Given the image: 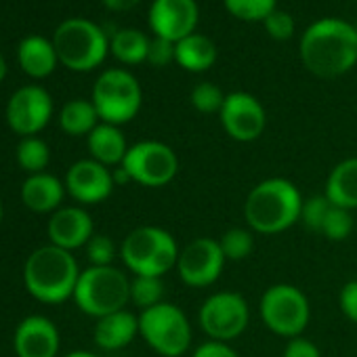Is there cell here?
Wrapping results in <instances>:
<instances>
[{
  "label": "cell",
  "instance_id": "16",
  "mask_svg": "<svg viewBox=\"0 0 357 357\" xmlns=\"http://www.w3.org/2000/svg\"><path fill=\"white\" fill-rule=\"evenodd\" d=\"M114 174L97 160H78L66 174V190L80 204H99L114 192Z\"/></svg>",
  "mask_w": 357,
  "mask_h": 357
},
{
  "label": "cell",
  "instance_id": "17",
  "mask_svg": "<svg viewBox=\"0 0 357 357\" xmlns=\"http://www.w3.org/2000/svg\"><path fill=\"white\" fill-rule=\"evenodd\" d=\"M13 347L17 357H55L59 351V330L49 317L30 315L17 326Z\"/></svg>",
  "mask_w": 357,
  "mask_h": 357
},
{
  "label": "cell",
  "instance_id": "18",
  "mask_svg": "<svg viewBox=\"0 0 357 357\" xmlns=\"http://www.w3.org/2000/svg\"><path fill=\"white\" fill-rule=\"evenodd\" d=\"M49 238L53 246H59L63 250H76L80 246H86L93 234V219L91 215L80 206H61L53 213L49 219Z\"/></svg>",
  "mask_w": 357,
  "mask_h": 357
},
{
  "label": "cell",
  "instance_id": "7",
  "mask_svg": "<svg viewBox=\"0 0 357 357\" xmlns=\"http://www.w3.org/2000/svg\"><path fill=\"white\" fill-rule=\"evenodd\" d=\"M139 334L162 357H181L192 344V326L181 307L162 301L139 313Z\"/></svg>",
  "mask_w": 357,
  "mask_h": 357
},
{
  "label": "cell",
  "instance_id": "9",
  "mask_svg": "<svg viewBox=\"0 0 357 357\" xmlns=\"http://www.w3.org/2000/svg\"><path fill=\"white\" fill-rule=\"evenodd\" d=\"M259 313L267 330L284 338H296L309 326L311 305L301 288L292 284H273L263 292Z\"/></svg>",
  "mask_w": 357,
  "mask_h": 357
},
{
  "label": "cell",
  "instance_id": "3",
  "mask_svg": "<svg viewBox=\"0 0 357 357\" xmlns=\"http://www.w3.org/2000/svg\"><path fill=\"white\" fill-rule=\"evenodd\" d=\"M80 273L82 271L70 250L49 244L36 248L28 257L24 267V284L36 301L57 305L74 298Z\"/></svg>",
  "mask_w": 357,
  "mask_h": 357
},
{
  "label": "cell",
  "instance_id": "37",
  "mask_svg": "<svg viewBox=\"0 0 357 357\" xmlns=\"http://www.w3.org/2000/svg\"><path fill=\"white\" fill-rule=\"evenodd\" d=\"M338 307H340L342 315L357 326V280H351L340 288Z\"/></svg>",
  "mask_w": 357,
  "mask_h": 357
},
{
  "label": "cell",
  "instance_id": "27",
  "mask_svg": "<svg viewBox=\"0 0 357 357\" xmlns=\"http://www.w3.org/2000/svg\"><path fill=\"white\" fill-rule=\"evenodd\" d=\"M51 160V151L49 145L38 139V137H24L17 145V164L30 172V174H38L45 172V168L49 166Z\"/></svg>",
  "mask_w": 357,
  "mask_h": 357
},
{
  "label": "cell",
  "instance_id": "41",
  "mask_svg": "<svg viewBox=\"0 0 357 357\" xmlns=\"http://www.w3.org/2000/svg\"><path fill=\"white\" fill-rule=\"evenodd\" d=\"M5 76H7V61H5L3 55H0V82L5 80Z\"/></svg>",
  "mask_w": 357,
  "mask_h": 357
},
{
  "label": "cell",
  "instance_id": "12",
  "mask_svg": "<svg viewBox=\"0 0 357 357\" xmlns=\"http://www.w3.org/2000/svg\"><path fill=\"white\" fill-rule=\"evenodd\" d=\"M225 255L219 240L215 238H196L178 250L176 273L181 282L190 288L213 286L225 267Z\"/></svg>",
  "mask_w": 357,
  "mask_h": 357
},
{
  "label": "cell",
  "instance_id": "30",
  "mask_svg": "<svg viewBox=\"0 0 357 357\" xmlns=\"http://www.w3.org/2000/svg\"><path fill=\"white\" fill-rule=\"evenodd\" d=\"M223 5L242 22H265L275 11L278 0H223Z\"/></svg>",
  "mask_w": 357,
  "mask_h": 357
},
{
  "label": "cell",
  "instance_id": "8",
  "mask_svg": "<svg viewBox=\"0 0 357 357\" xmlns=\"http://www.w3.org/2000/svg\"><path fill=\"white\" fill-rule=\"evenodd\" d=\"M93 105L101 122L120 126L130 122L143 103L139 80L120 68L105 70L93 86Z\"/></svg>",
  "mask_w": 357,
  "mask_h": 357
},
{
  "label": "cell",
  "instance_id": "33",
  "mask_svg": "<svg viewBox=\"0 0 357 357\" xmlns=\"http://www.w3.org/2000/svg\"><path fill=\"white\" fill-rule=\"evenodd\" d=\"M330 208H332V202L326 196H311V198H307L303 202L301 223L307 229L319 234L321 231V225H324V221H326V217L330 213Z\"/></svg>",
  "mask_w": 357,
  "mask_h": 357
},
{
  "label": "cell",
  "instance_id": "43",
  "mask_svg": "<svg viewBox=\"0 0 357 357\" xmlns=\"http://www.w3.org/2000/svg\"><path fill=\"white\" fill-rule=\"evenodd\" d=\"M0 223H3V204H0Z\"/></svg>",
  "mask_w": 357,
  "mask_h": 357
},
{
  "label": "cell",
  "instance_id": "21",
  "mask_svg": "<svg viewBox=\"0 0 357 357\" xmlns=\"http://www.w3.org/2000/svg\"><path fill=\"white\" fill-rule=\"evenodd\" d=\"M324 196L338 208L357 211V158H347L330 170Z\"/></svg>",
  "mask_w": 357,
  "mask_h": 357
},
{
  "label": "cell",
  "instance_id": "36",
  "mask_svg": "<svg viewBox=\"0 0 357 357\" xmlns=\"http://www.w3.org/2000/svg\"><path fill=\"white\" fill-rule=\"evenodd\" d=\"M147 61L155 68H164L170 61H174V43L164 40V38H149V51H147Z\"/></svg>",
  "mask_w": 357,
  "mask_h": 357
},
{
  "label": "cell",
  "instance_id": "28",
  "mask_svg": "<svg viewBox=\"0 0 357 357\" xmlns=\"http://www.w3.org/2000/svg\"><path fill=\"white\" fill-rule=\"evenodd\" d=\"M164 301V284L162 278L153 275H135L130 280V303L141 311L160 305Z\"/></svg>",
  "mask_w": 357,
  "mask_h": 357
},
{
  "label": "cell",
  "instance_id": "38",
  "mask_svg": "<svg viewBox=\"0 0 357 357\" xmlns=\"http://www.w3.org/2000/svg\"><path fill=\"white\" fill-rule=\"evenodd\" d=\"M284 357H321V351L317 349V344L313 340L296 336L286 342Z\"/></svg>",
  "mask_w": 357,
  "mask_h": 357
},
{
  "label": "cell",
  "instance_id": "44",
  "mask_svg": "<svg viewBox=\"0 0 357 357\" xmlns=\"http://www.w3.org/2000/svg\"><path fill=\"white\" fill-rule=\"evenodd\" d=\"M355 30H357V24H355Z\"/></svg>",
  "mask_w": 357,
  "mask_h": 357
},
{
  "label": "cell",
  "instance_id": "14",
  "mask_svg": "<svg viewBox=\"0 0 357 357\" xmlns=\"http://www.w3.org/2000/svg\"><path fill=\"white\" fill-rule=\"evenodd\" d=\"M219 118L225 132L240 143L257 141L267 124L265 107L261 105V101L244 91H236L225 97Z\"/></svg>",
  "mask_w": 357,
  "mask_h": 357
},
{
  "label": "cell",
  "instance_id": "42",
  "mask_svg": "<svg viewBox=\"0 0 357 357\" xmlns=\"http://www.w3.org/2000/svg\"><path fill=\"white\" fill-rule=\"evenodd\" d=\"M66 357H97V355H93V353H89V351H72V353H68Z\"/></svg>",
  "mask_w": 357,
  "mask_h": 357
},
{
  "label": "cell",
  "instance_id": "39",
  "mask_svg": "<svg viewBox=\"0 0 357 357\" xmlns=\"http://www.w3.org/2000/svg\"><path fill=\"white\" fill-rule=\"evenodd\" d=\"M192 357H240L229 342H219V340H206L202 342Z\"/></svg>",
  "mask_w": 357,
  "mask_h": 357
},
{
  "label": "cell",
  "instance_id": "11",
  "mask_svg": "<svg viewBox=\"0 0 357 357\" xmlns=\"http://www.w3.org/2000/svg\"><path fill=\"white\" fill-rule=\"evenodd\" d=\"M198 321L208 340L229 342L248 328L250 307L242 294L221 290L211 294L202 303L198 311Z\"/></svg>",
  "mask_w": 357,
  "mask_h": 357
},
{
  "label": "cell",
  "instance_id": "10",
  "mask_svg": "<svg viewBox=\"0 0 357 357\" xmlns=\"http://www.w3.org/2000/svg\"><path fill=\"white\" fill-rule=\"evenodd\" d=\"M132 183L143 188H164L178 172V158L174 149L162 141H139L128 147L120 164Z\"/></svg>",
  "mask_w": 357,
  "mask_h": 357
},
{
  "label": "cell",
  "instance_id": "2",
  "mask_svg": "<svg viewBox=\"0 0 357 357\" xmlns=\"http://www.w3.org/2000/svg\"><path fill=\"white\" fill-rule=\"evenodd\" d=\"M303 196L284 176H271L257 183L244 202V219L255 234H282L301 221Z\"/></svg>",
  "mask_w": 357,
  "mask_h": 357
},
{
  "label": "cell",
  "instance_id": "5",
  "mask_svg": "<svg viewBox=\"0 0 357 357\" xmlns=\"http://www.w3.org/2000/svg\"><path fill=\"white\" fill-rule=\"evenodd\" d=\"M57 59L74 72H91L103 63L109 51V38L97 24L72 17L59 24L53 36Z\"/></svg>",
  "mask_w": 357,
  "mask_h": 357
},
{
  "label": "cell",
  "instance_id": "29",
  "mask_svg": "<svg viewBox=\"0 0 357 357\" xmlns=\"http://www.w3.org/2000/svg\"><path fill=\"white\" fill-rule=\"evenodd\" d=\"M219 244L227 261H244L255 250V236H252V229L231 227L221 236Z\"/></svg>",
  "mask_w": 357,
  "mask_h": 357
},
{
  "label": "cell",
  "instance_id": "31",
  "mask_svg": "<svg viewBox=\"0 0 357 357\" xmlns=\"http://www.w3.org/2000/svg\"><path fill=\"white\" fill-rule=\"evenodd\" d=\"M355 229V221H353V211L347 208H338L332 204L324 225H321V236L330 242H344Z\"/></svg>",
  "mask_w": 357,
  "mask_h": 357
},
{
  "label": "cell",
  "instance_id": "22",
  "mask_svg": "<svg viewBox=\"0 0 357 357\" xmlns=\"http://www.w3.org/2000/svg\"><path fill=\"white\" fill-rule=\"evenodd\" d=\"M86 145H89L91 158L107 168L120 166L128 151V145L120 126H114L107 122H99L95 126V130L86 137Z\"/></svg>",
  "mask_w": 357,
  "mask_h": 357
},
{
  "label": "cell",
  "instance_id": "24",
  "mask_svg": "<svg viewBox=\"0 0 357 357\" xmlns=\"http://www.w3.org/2000/svg\"><path fill=\"white\" fill-rule=\"evenodd\" d=\"M217 45L208 36L196 32L174 45V61L194 74L211 70L217 61Z\"/></svg>",
  "mask_w": 357,
  "mask_h": 357
},
{
  "label": "cell",
  "instance_id": "23",
  "mask_svg": "<svg viewBox=\"0 0 357 357\" xmlns=\"http://www.w3.org/2000/svg\"><path fill=\"white\" fill-rule=\"evenodd\" d=\"M17 59L22 70L32 78H47L59 63L53 40H47L45 36L24 38L17 49Z\"/></svg>",
  "mask_w": 357,
  "mask_h": 357
},
{
  "label": "cell",
  "instance_id": "1",
  "mask_svg": "<svg viewBox=\"0 0 357 357\" xmlns=\"http://www.w3.org/2000/svg\"><path fill=\"white\" fill-rule=\"evenodd\" d=\"M303 66L317 78H338L357 63V30L338 17L313 22L301 36Z\"/></svg>",
  "mask_w": 357,
  "mask_h": 357
},
{
  "label": "cell",
  "instance_id": "32",
  "mask_svg": "<svg viewBox=\"0 0 357 357\" xmlns=\"http://www.w3.org/2000/svg\"><path fill=\"white\" fill-rule=\"evenodd\" d=\"M225 93L215 82H198L190 95L192 105L200 114H219L225 103Z\"/></svg>",
  "mask_w": 357,
  "mask_h": 357
},
{
  "label": "cell",
  "instance_id": "40",
  "mask_svg": "<svg viewBox=\"0 0 357 357\" xmlns=\"http://www.w3.org/2000/svg\"><path fill=\"white\" fill-rule=\"evenodd\" d=\"M101 3L109 9V11H130L132 7L139 5V0H101Z\"/></svg>",
  "mask_w": 357,
  "mask_h": 357
},
{
  "label": "cell",
  "instance_id": "19",
  "mask_svg": "<svg viewBox=\"0 0 357 357\" xmlns=\"http://www.w3.org/2000/svg\"><path fill=\"white\" fill-rule=\"evenodd\" d=\"M66 183L49 172L30 174L22 185V202L34 213H55L61 208Z\"/></svg>",
  "mask_w": 357,
  "mask_h": 357
},
{
  "label": "cell",
  "instance_id": "25",
  "mask_svg": "<svg viewBox=\"0 0 357 357\" xmlns=\"http://www.w3.org/2000/svg\"><path fill=\"white\" fill-rule=\"evenodd\" d=\"M97 124H99V114H97L93 101H86V99L68 101L59 116L61 130L72 137H84V135L89 137Z\"/></svg>",
  "mask_w": 357,
  "mask_h": 357
},
{
  "label": "cell",
  "instance_id": "4",
  "mask_svg": "<svg viewBox=\"0 0 357 357\" xmlns=\"http://www.w3.org/2000/svg\"><path fill=\"white\" fill-rule=\"evenodd\" d=\"M178 244L162 227L143 225L132 229L120 246L122 263L135 275H153L164 278L170 269L176 267Z\"/></svg>",
  "mask_w": 357,
  "mask_h": 357
},
{
  "label": "cell",
  "instance_id": "34",
  "mask_svg": "<svg viewBox=\"0 0 357 357\" xmlns=\"http://www.w3.org/2000/svg\"><path fill=\"white\" fill-rule=\"evenodd\" d=\"M86 257L93 267H109L116 259V244L109 236L95 234L86 244Z\"/></svg>",
  "mask_w": 357,
  "mask_h": 357
},
{
  "label": "cell",
  "instance_id": "26",
  "mask_svg": "<svg viewBox=\"0 0 357 357\" xmlns=\"http://www.w3.org/2000/svg\"><path fill=\"white\" fill-rule=\"evenodd\" d=\"M109 51L114 57L126 66H139L147 61V51H149V38L132 28H124L114 32L109 38Z\"/></svg>",
  "mask_w": 357,
  "mask_h": 357
},
{
  "label": "cell",
  "instance_id": "35",
  "mask_svg": "<svg viewBox=\"0 0 357 357\" xmlns=\"http://www.w3.org/2000/svg\"><path fill=\"white\" fill-rule=\"evenodd\" d=\"M263 26H265V32L273 40H288L294 34V20L288 13L278 11V9L263 22Z\"/></svg>",
  "mask_w": 357,
  "mask_h": 357
},
{
  "label": "cell",
  "instance_id": "13",
  "mask_svg": "<svg viewBox=\"0 0 357 357\" xmlns=\"http://www.w3.org/2000/svg\"><path fill=\"white\" fill-rule=\"evenodd\" d=\"M53 116V99L47 89L28 84L17 89L7 103V124L22 137L38 135Z\"/></svg>",
  "mask_w": 357,
  "mask_h": 357
},
{
  "label": "cell",
  "instance_id": "15",
  "mask_svg": "<svg viewBox=\"0 0 357 357\" xmlns=\"http://www.w3.org/2000/svg\"><path fill=\"white\" fill-rule=\"evenodd\" d=\"M200 9L196 0H153L147 22L158 38L178 43L196 32Z\"/></svg>",
  "mask_w": 357,
  "mask_h": 357
},
{
  "label": "cell",
  "instance_id": "6",
  "mask_svg": "<svg viewBox=\"0 0 357 357\" xmlns=\"http://www.w3.org/2000/svg\"><path fill=\"white\" fill-rule=\"evenodd\" d=\"M74 301L86 315L105 317L126 309L130 303V280L124 271L109 267H89L80 273Z\"/></svg>",
  "mask_w": 357,
  "mask_h": 357
},
{
  "label": "cell",
  "instance_id": "20",
  "mask_svg": "<svg viewBox=\"0 0 357 357\" xmlns=\"http://www.w3.org/2000/svg\"><path fill=\"white\" fill-rule=\"evenodd\" d=\"M139 334V317L126 309L99 317L95 324V342L103 351L124 349Z\"/></svg>",
  "mask_w": 357,
  "mask_h": 357
}]
</instances>
